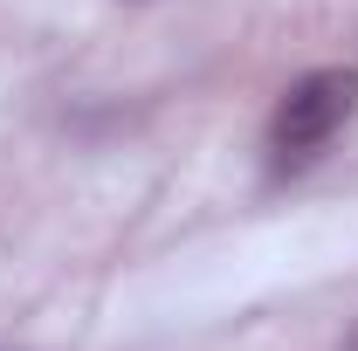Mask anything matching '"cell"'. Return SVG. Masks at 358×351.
Returning a JSON list of instances; mask_svg holds the SVG:
<instances>
[{
    "instance_id": "cell-1",
    "label": "cell",
    "mask_w": 358,
    "mask_h": 351,
    "mask_svg": "<svg viewBox=\"0 0 358 351\" xmlns=\"http://www.w3.org/2000/svg\"><path fill=\"white\" fill-rule=\"evenodd\" d=\"M358 110V69H303L268 110V152L275 166H310Z\"/></svg>"
},
{
    "instance_id": "cell-2",
    "label": "cell",
    "mask_w": 358,
    "mask_h": 351,
    "mask_svg": "<svg viewBox=\"0 0 358 351\" xmlns=\"http://www.w3.org/2000/svg\"><path fill=\"white\" fill-rule=\"evenodd\" d=\"M345 351H358V324H352V331H345Z\"/></svg>"
}]
</instances>
